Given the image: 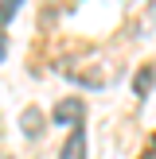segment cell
<instances>
[{
  "label": "cell",
  "instance_id": "cell-1",
  "mask_svg": "<svg viewBox=\"0 0 156 159\" xmlns=\"http://www.w3.org/2000/svg\"><path fill=\"white\" fill-rule=\"evenodd\" d=\"M86 116V105L78 97H66V101H59V105H55V113H51V120L55 124H78Z\"/></svg>",
  "mask_w": 156,
  "mask_h": 159
},
{
  "label": "cell",
  "instance_id": "cell-2",
  "mask_svg": "<svg viewBox=\"0 0 156 159\" xmlns=\"http://www.w3.org/2000/svg\"><path fill=\"white\" fill-rule=\"evenodd\" d=\"M59 159H86V128H74V132L66 136Z\"/></svg>",
  "mask_w": 156,
  "mask_h": 159
},
{
  "label": "cell",
  "instance_id": "cell-3",
  "mask_svg": "<svg viewBox=\"0 0 156 159\" xmlns=\"http://www.w3.org/2000/svg\"><path fill=\"white\" fill-rule=\"evenodd\" d=\"M20 128H23V136H27V140H35L39 132H43V113H39L35 105L23 109V113H20Z\"/></svg>",
  "mask_w": 156,
  "mask_h": 159
},
{
  "label": "cell",
  "instance_id": "cell-4",
  "mask_svg": "<svg viewBox=\"0 0 156 159\" xmlns=\"http://www.w3.org/2000/svg\"><path fill=\"white\" fill-rule=\"evenodd\" d=\"M152 85H156V66H140L137 74H133V93H137V97H148Z\"/></svg>",
  "mask_w": 156,
  "mask_h": 159
},
{
  "label": "cell",
  "instance_id": "cell-5",
  "mask_svg": "<svg viewBox=\"0 0 156 159\" xmlns=\"http://www.w3.org/2000/svg\"><path fill=\"white\" fill-rule=\"evenodd\" d=\"M16 12H20V0H4V4H0V23H8Z\"/></svg>",
  "mask_w": 156,
  "mask_h": 159
},
{
  "label": "cell",
  "instance_id": "cell-6",
  "mask_svg": "<svg viewBox=\"0 0 156 159\" xmlns=\"http://www.w3.org/2000/svg\"><path fill=\"white\" fill-rule=\"evenodd\" d=\"M4 54H8V35L0 31V58H4Z\"/></svg>",
  "mask_w": 156,
  "mask_h": 159
},
{
  "label": "cell",
  "instance_id": "cell-7",
  "mask_svg": "<svg viewBox=\"0 0 156 159\" xmlns=\"http://www.w3.org/2000/svg\"><path fill=\"white\" fill-rule=\"evenodd\" d=\"M140 159H156V152H148V155H140Z\"/></svg>",
  "mask_w": 156,
  "mask_h": 159
},
{
  "label": "cell",
  "instance_id": "cell-8",
  "mask_svg": "<svg viewBox=\"0 0 156 159\" xmlns=\"http://www.w3.org/2000/svg\"><path fill=\"white\" fill-rule=\"evenodd\" d=\"M0 159H8V155H0Z\"/></svg>",
  "mask_w": 156,
  "mask_h": 159
}]
</instances>
